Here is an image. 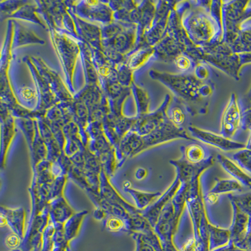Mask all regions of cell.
Returning <instances> with one entry per match:
<instances>
[{
	"mask_svg": "<svg viewBox=\"0 0 251 251\" xmlns=\"http://www.w3.org/2000/svg\"><path fill=\"white\" fill-rule=\"evenodd\" d=\"M149 75L182 100L190 116L208 113L210 100L216 91V86L212 82H201L193 73L172 74L154 69L150 71Z\"/></svg>",
	"mask_w": 251,
	"mask_h": 251,
	"instance_id": "1",
	"label": "cell"
},
{
	"mask_svg": "<svg viewBox=\"0 0 251 251\" xmlns=\"http://www.w3.org/2000/svg\"><path fill=\"white\" fill-rule=\"evenodd\" d=\"M210 1H190L181 16V24L188 38L197 47L223 40V24L212 15Z\"/></svg>",
	"mask_w": 251,
	"mask_h": 251,
	"instance_id": "2",
	"label": "cell"
},
{
	"mask_svg": "<svg viewBox=\"0 0 251 251\" xmlns=\"http://www.w3.org/2000/svg\"><path fill=\"white\" fill-rule=\"evenodd\" d=\"M190 5V1L176 2L170 13L163 37L154 47L156 60L173 62L175 57L182 53H187L195 60L197 47L189 39L181 24V16Z\"/></svg>",
	"mask_w": 251,
	"mask_h": 251,
	"instance_id": "3",
	"label": "cell"
},
{
	"mask_svg": "<svg viewBox=\"0 0 251 251\" xmlns=\"http://www.w3.org/2000/svg\"><path fill=\"white\" fill-rule=\"evenodd\" d=\"M197 61L207 63L234 79H239L241 66L239 55L235 53L229 45L223 40L207 46L198 47Z\"/></svg>",
	"mask_w": 251,
	"mask_h": 251,
	"instance_id": "4",
	"label": "cell"
},
{
	"mask_svg": "<svg viewBox=\"0 0 251 251\" xmlns=\"http://www.w3.org/2000/svg\"><path fill=\"white\" fill-rule=\"evenodd\" d=\"M51 42L61 62L63 70L66 75V84L69 91L75 95L73 77L77 56L80 54V49L77 40L55 28L49 27Z\"/></svg>",
	"mask_w": 251,
	"mask_h": 251,
	"instance_id": "5",
	"label": "cell"
},
{
	"mask_svg": "<svg viewBox=\"0 0 251 251\" xmlns=\"http://www.w3.org/2000/svg\"><path fill=\"white\" fill-rule=\"evenodd\" d=\"M249 3L250 1L239 0L223 1V40L229 46L241 32L243 22L251 18Z\"/></svg>",
	"mask_w": 251,
	"mask_h": 251,
	"instance_id": "6",
	"label": "cell"
},
{
	"mask_svg": "<svg viewBox=\"0 0 251 251\" xmlns=\"http://www.w3.org/2000/svg\"><path fill=\"white\" fill-rule=\"evenodd\" d=\"M37 13L44 17L48 27L66 30V34L76 40H81L75 31V25L68 12L65 1H35Z\"/></svg>",
	"mask_w": 251,
	"mask_h": 251,
	"instance_id": "7",
	"label": "cell"
},
{
	"mask_svg": "<svg viewBox=\"0 0 251 251\" xmlns=\"http://www.w3.org/2000/svg\"><path fill=\"white\" fill-rule=\"evenodd\" d=\"M77 17L101 23L102 25L113 21V10L105 1H68Z\"/></svg>",
	"mask_w": 251,
	"mask_h": 251,
	"instance_id": "8",
	"label": "cell"
},
{
	"mask_svg": "<svg viewBox=\"0 0 251 251\" xmlns=\"http://www.w3.org/2000/svg\"><path fill=\"white\" fill-rule=\"evenodd\" d=\"M176 1H156V13L151 27L145 33L141 47L156 46L160 41L167 28L168 21Z\"/></svg>",
	"mask_w": 251,
	"mask_h": 251,
	"instance_id": "9",
	"label": "cell"
},
{
	"mask_svg": "<svg viewBox=\"0 0 251 251\" xmlns=\"http://www.w3.org/2000/svg\"><path fill=\"white\" fill-rule=\"evenodd\" d=\"M29 58L39 72V75L50 87L58 101L66 102L73 100V94L67 90L61 78L55 71L47 66L41 58L34 56H30Z\"/></svg>",
	"mask_w": 251,
	"mask_h": 251,
	"instance_id": "10",
	"label": "cell"
},
{
	"mask_svg": "<svg viewBox=\"0 0 251 251\" xmlns=\"http://www.w3.org/2000/svg\"><path fill=\"white\" fill-rule=\"evenodd\" d=\"M143 139L145 150L178 139L194 140V138L188 134L187 130L176 127L169 119L153 132L143 136Z\"/></svg>",
	"mask_w": 251,
	"mask_h": 251,
	"instance_id": "11",
	"label": "cell"
},
{
	"mask_svg": "<svg viewBox=\"0 0 251 251\" xmlns=\"http://www.w3.org/2000/svg\"><path fill=\"white\" fill-rule=\"evenodd\" d=\"M172 98L170 94H166L163 102L155 111L152 113L150 112L145 115L136 116L137 120L131 129L132 131H135L139 135L145 136L160 126L168 119L167 111Z\"/></svg>",
	"mask_w": 251,
	"mask_h": 251,
	"instance_id": "12",
	"label": "cell"
},
{
	"mask_svg": "<svg viewBox=\"0 0 251 251\" xmlns=\"http://www.w3.org/2000/svg\"><path fill=\"white\" fill-rule=\"evenodd\" d=\"M24 61L27 64L37 87V104L33 110L46 115L47 110L57 104L59 102L51 91L50 87L39 75V72L31 62L28 56L24 58Z\"/></svg>",
	"mask_w": 251,
	"mask_h": 251,
	"instance_id": "13",
	"label": "cell"
},
{
	"mask_svg": "<svg viewBox=\"0 0 251 251\" xmlns=\"http://www.w3.org/2000/svg\"><path fill=\"white\" fill-rule=\"evenodd\" d=\"M242 111L237 96L233 93L223 112L221 126V135L230 139L241 129Z\"/></svg>",
	"mask_w": 251,
	"mask_h": 251,
	"instance_id": "14",
	"label": "cell"
},
{
	"mask_svg": "<svg viewBox=\"0 0 251 251\" xmlns=\"http://www.w3.org/2000/svg\"><path fill=\"white\" fill-rule=\"evenodd\" d=\"M188 131L193 138L201 141L205 144L209 145L217 148L222 151H232L245 149L246 145L244 143L232 141L230 139L224 137L212 132L206 131L199 128L195 126L190 125L188 126Z\"/></svg>",
	"mask_w": 251,
	"mask_h": 251,
	"instance_id": "15",
	"label": "cell"
},
{
	"mask_svg": "<svg viewBox=\"0 0 251 251\" xmlns=\"http://www.w3.org/2000/svg\"><path fill=\"white\" fill-rule=\"evenodd\" d=\"M67 12L69 13L75 25V31L78 38L98 50L101 51V29L100 26L88 23L80 19L74 13L68 1H65Z\"/></svg>",
	"mask_w": 251,
	"mask_h": 251,
	"instance_id": "16",
	"label": "cell"
},
{
	"mask_svg": "<svg viewBox=\"0 0 251 251\" xmlns=\"http://www.w3.org/2000/svg\"><path fill=\"white\" fill-rule=\"evenodd\" d=\"M214 163L215 157L213 155H210L204 162L197 165L188 162L182 157L178 160L170 161V164L176 168V176L180 179L181 183H190L200 178L201 174L211 167Z\"/></svg>",
	"mask_w": 251,
	"mask_h": 251,
	"instance_id": "17",
	"label": "cell"
},
{
	"mask_svg": "<svg viewBox=\"0 0 251 251\" xmlns=\"http://www.w3.org/2000/svg\"><path fill=\"white\" fill-rule=\"evenodd\" d=\"M179 222L177 221L174 214V207L170 201L159 217L154 230L158 238L163 242L165 247H172V236L177 229Z\"/></svg>",
	"mask_w": 251,
	"mask_h": 251,
	"instance_id": "18",
	"label": "cell"
},
{
	"mask_svg": "<svg viewBox=\"0 0 251 251\" xmlns=\"http://www.w3.org/2000/svg\"><path fill=\"white\" fill-rule=\"evenodd\" d=\"M136 33L137 25L132 24L111 39L102 40L101 46L126 56L136 48Z\"/></svg>",
	"mask_w": 251,
	"mask_h": 251,
	"instance_id": "19",
	"label": "cell"
},
{
	"mask_svg": "<svg viewBox=\"0 0 251 251\" xmlns=\"http://www.w3.org/2000/svg\"><path fill=\"white\" fill-rule=\"evenodd\" d=\"M180 185L181 181L180 179L176 176L172 184L166 190L164 194L161 195L156 202L151 204L149 207L143 210V216L149 221L153 228L154 226H156L157 221H158L163 208L165 207V206L170 201H172L173 198L176 196Z\"/></svg>",
	"mask_w": 251,
	"mask_h": 251,
	"instance_id": "20",
	"label": "cell"
},
{
	"mask_svg": "<svg viewBox=\"0 0 251 251\" xmlns=\"http://www.w3.org/2000/svg\"><path fill=\"white\" fill-rule=\"evenodd\" d=\"M100 84L109 104L115 108H123V103L131 95V87H124L117 81H111L102 78H100Z\"/></svg>",
	"mask_w": 251,
	"mask_h": 251,
	"instance_id": "21",
	"label": "cell"
},
{
	"mask_svg": "<svg viewBox=\"0 0 251 251\" xmlns=\"http://www.w3.org/2000/svg\"><path fill=\"white\" fill-rule=\"evenodd\" d=\"M140 10V19L137 25V33H136V50L142 44L143 36L145 33L151 27L154 21L156 13V1H140L139 4ZM133 50V51H134Z\"/></svg>",
	"mask_w": 251,
	"mask_h": 251,
	"instance_id": "22",
	"label": "cell"
},
{
	"mask_svg": "<svg viewBox=\"0 0 251 251\" xmlns=\"http://www.w3.org/2000/svg\"><path fill=\"white\" fill-rule=\"evenodd\" d=\"M87 46L90 49L91 60L99 77L111 81H117V66L107 59L101 51L94 48L90 45L87 44Z\"/></svg>",
	"mask_w": 251,
	"mask_h": 251,
	"instance_id": "23",
	"label": "cell"
},
{
	"mask_svg": "<svg viewBox=\"0 0 251 251\" xmlns=\"http://www.w3.org/2000/svg\"><path fill=\"white\" fill-rule=\"evenodd\" d=\"M233 208V221L229 228L230 241L239 244L247 236L250 217L242 211L236 204L230 201Z\"/></svg>",
	"mask_w": 251,
	"mask_h": 251,
	"instance_id": "24",
	"label": "cell"
},
{
	"mask_svg": "<svg viewBox=\"0 0 251 251\" xmlns=\"http://www.w3.org/2000/svg\"><path fill=\"white\" fill-rule=\"evenodd\" d=\"M2 165L15 134V121L7 105L1 102Z\"/></svg>",
	"mask_w": 251,
	"mask_h": 251,
	"instance_id": "25",
	"label": "cell"
},
{
	"mask_svg": "<svg viewBox=\"0 0 251 251\" xmlns=\"http://www.w3.org/2000/svg\"><path fill=\"white\" fill-rule=\"evenodd\" d=\"M106 96L99 84L85 85L84 88L75 94L73 97L86 104L89 114L101 105Z\"/></svg>",
	"mask_w": 251,
	"mask_h": 251,
	"instance_id": "26",
	"label": "cell"
},
{
	"mask_svg": "<svg viewBox=\"0 0 251 251\" xmlns=\"http://www.w3.org/2000/svg\"><path fill=\"white\" fill-rule=\"evenodd\" d=\"M13 20H9L8 22L7 31L5 40H4L3 47H2L1 52V87H8L10 86V82L8 80V69L10 66V62L12 55L11 50H12V41L13 36Z\"/></svg>",
	"mask_w": 251,
	"mask_h": 251,
	"instance_id": "27",
	"label": "cell"
},
{
	"mask_svg": "<svg viewBox=\"0 0 251 251\" xmlns=\"http://www.w3.org/2000/svg\"><path fill=\"white\" fill-rule=\"evenodd\" d=\"M13 22L14 28H13L12 50L18 47L26 46V45L46 44L44 40L40 39L30 29L25 27L14 20H13Z\"/></svg>",
	"mask_w": 251,
	"mask_h": 251,
	"instance_id": "28",
	"label": "cell"
},
{
	"mask_svg": "<svg viewBox=\"0 0 251 251\" xmlns=\"http://www.w3.org/2000/svg\"><path fill=\"white\" fill-rule=\"evenodd\" d=\"M152 59H155L154 47L143 46L126 55V64L134 72L146 66Z\"/></svg>",
	"mask_w": 251,
	"mask_h": 251,
	"instance_id": "29",
	"label": "cell"
},
{
	"mask_svg": "<svg viewBox=\"0 0 251 251\" xmlns=\"http://www.w3.org/2000/svg\"><path fill=\"white\" fill-rule=\"evenodd\" d=\"M188 115L190 114L185 103L176 96H173L167 111V118L170 122L176 127L185 128Z\"/></svg>",
	"mask_w": 251,
	"mask_h": 251,
	"instance_id": "30",
	"label": "cell"
},
{
	"mask_svg": "<svg viewBox=\"0 0 251 251\" xmlns=\"http://www.w3.org/2000/svg\"><path fill=\"white\" fill-rule=\"evenodd\" d=\"M217 160L227 174L232 176L235 180L239 181L244 187L251 190V176L230 158L223 154H219L217 156Z\"/></svg>",
	"mask_w": 251,
	"mask_h": 251,
	"instance_id": "31",
	"label": "cell"
},
{
	"mask_svg": "<svg viewBox=\"0 0 251 251\" xmlns=\"http://www.w3.org/2000/svg\"><path fill=\"white\" fill-rule=\"evenodd\" d=\"M80 49V57L84 67L86 85L100 84V77L91 60V51L87 44L81 40H77Z\"/></svg>",
	"mask_w": 251,
	"mask_h": 251,
	"instance_id": "32",
	"label": "cell"
},
{
	"mask_svg": "<svg viewBox=\"0 0 251 251\" xmlns=\"http://www.w3.org/2000/svg\"><path fill=\"white\" fill-rule=\"evenodd\" d=\"M182 158L192 164H200L210 157L208 150L198 143H192L180 148Z\"/></svg>",
	"mask_w": 251,
	"mask_h": 251,
	"instance_id": "33",
	"label": "cell"
},
{
	"mask_svg": "<svg viewBox=\"0 0 251 251\" xmlns=\"http://www.w3.org/2000/svg\"><path fill=\"white\" fill-rule=\"evenodd\" d=\"M73 213L63 197H59L57 201L51 203L50 216L57 223H66L67 219L73 217Z\"/></svg>",
	"mask_w": 251,
	"mask_h": 251,
	"instance_id": "34",
	"label": "cell"
},
{
	"mask_svg": "<svg viewBox=\"0 0 251 251\" xmlns=\"http://www.w3.org/2000/svg\"><path fill=\"white\" fill-rule=\"evenodd\" d=\"M131 94L135 100L137 114L141 116L150 113V98L148 92L134 82L132 83L131 87Z\"/></svg>",
	"mask_w": 251,
	"mask_h": 251,
	"instance_id": "35",
	"label": "cell"
},
{
	"mask_svg": "<svg viewBox=\"0 0 251 251\" xmlns=\"http://www.w3.org/2000/svg\"><path fill=\"white\" fill-rule=\"evenodd\" d=\"M37 6L35 1H30L25 5L22 6L14 14L8 17V19H21L33 22V23L39 24L44 28H46V26L43 22L40 20L37 15Z\"/></svg>",
	"mask_w": 251,
	"mask_h": 251,
	"instance_id": "36",
	"label": "cell"
},
{
	"mask_svg": "<svg viewBox=\"0 0 251 251\" xmlns=\"http://www.w3.org/2000/svg\"><path fill=\"white\" fill-rule=\"evenodd\" d=\"M126 191L133 197L138 210H145L149 207L156 198L161 196V192H145L139 191L129 187H126Z\"/></svg>",
	"mask_w": 251,
	"mask_h": 251,
	"instance_id": "37",
	"label": "cell"
},
{
	"mask_svg": "<svg viewBox=\"0 0 251 251\" xmlns=\"http://www.w3.org/2000/svg\"><path fill=\"white\" fill-rule=\"evenodd\" d=\"M243 190V185L235 179H219L208 194L219 196V195L226 193L241 192Z\"/></svg>",
	"mask_w": 251,
	"mask_h": 251,
	"instance_id": "38",
	"label": "cell"
},
{
	"mask_svg": "<svg viewBox=\"0 0 251 251\" xmlns=\"http://www.w3.org/2000/svg\"><path fill=\"white\" fill-rule=\"evenodd\" d=\"M4 210V219L6 224H9L12 226L13 229L17 232L24 233L25 212L23 208H18L16 210H10L7 208H1Z\"/></svg>",
	"mask_w": 251,
	"mask_h": 251,
	"instance_id": "39",
	"label": "cell"
},
{
	"mask_svg": "<svg viewBox=\"0 0 251 251\" xmlns=\"http://www.w3.org/2000/svg\"><path fill=\"white\" fill-rule=\"evenodd\" d=\"M208 234L212 247L223 245L230 241L229 228H223L208 224Z\"/></svg>",
	"mask_w": 251,
	"mask_h": 251,
	"instance_id": "40",
	"label": "cell"
},
{
	"mask_svg": "<svg viewBox=\"0 0 251 251\" xmlns=\"http://www.w3.org/2000/svg\"><path fill=\"white\" fill-rule=\"evenodd\" d=\"M188 185L185 183H181V185L176 196L173 198L172 202L174 207L175 217L179 222L182 214L183 208L186 205Z\"/></svg>",
	"mask_w": 251,
	"mask_h": 251,
	"instance_id": "41",
	"label": "cell"
},
{
	"mask_svg": "<svg viewBox=\"0 0 251 251\" xmlns=\"http://www.w3.org/2000/svg\"><path fill=\"white\" fill-rule=\"evenodd\" d=\"M230 160L235 161L241 169L251 174V150L245 149L237 150L230 155Z\"/></svg>",
	"mask_w": 251,
	"mask_h": 251,
	"instance_id": "42",
	"label": "cell"
},
{
	"mask_svg": "<svg viewBox=\"0 0 251 251\" xmlns=\"http://www.w3.org/2000/svg\"><path fill=\"white\" fill-rule=\"evenodd\" d=\"M132 24L125 23V22L113 20L111 23L105 25H100L101 29V40L111 39L122 32L126 28L128 27Z\"/></svg>",
	"mask_w": 251,
	"mask_h": 251,
	"instance_id": "43",
	"label": "cell"
},
{
	"mask_svg": "<svg viewBox=\"0 0 251 251\" xmlns=\"http://www.w3.org/2000/svg\"><path fill=\"white\" fill-rule=\"evenodd\" d=\"M172 62L174 63L176 69L183 74L191 73L192 71L193 73V71L197 64L196 60L185 53L177 55L174 58Z\"/></svg>",
	"mask_w": 251,
	"mask_h": 251,
	"instance_id": "44",
	"label": "cell"
},
{
	"mask_svg": "<svg viewBox=\"0 0 251 251\" xmlns=\"http://www.w3.org/2000/svg\"><path fill=\"white\" fill-rule=\"evenodd\" d=\"M15 121L16 124L23 131L31 148L35 135V120L30 118H17Z\"/></svg>",
	"mask_w": 251,
	"mask_h": 251,
	"instance_id": "45",
	"label": "cell"
},
{
	"mask_svg": "<svg viewBox=\"0 0 251 251\" xmlns=\"http://www.w3.org/2000/svg\"><path fill=\"white\" fill-rule=\"evenodd\" d=\"M228 197L230 201L236 204L242 211L251 217V192L242 194H229Z\"/></svg>",
	"mask_w": 251,
	"mask_h": 251,
	"instance_id": "46",
	"label": "cell"
},
{
	"mask_svg": "<svg viewBox=\"0 0 251 251\" xmlns=\"http://www.w3.org/2000/svg\"><path fill=\"white\" fill-rule=\"evenodd\" d=\"M30 1H0L1 20L7 19Z\"/></svg>",
	"mask_w": 251,
	"mask_h": 251,
	"instance_id": "47",
	"label": "cell"
},
{
	"mask_svg": "<svg viewBox=\"0 0 251 251\" xmlns=\"http://www.w3.org/2000/svg\"><path fill=\"white\" fill-rule=\"evenodd\" d=\"M193 75L201 82L210 81L213 71L210 65L203 61L197 62L193 71Z\"/></svg>",
	"mask_w": 251,
	"mask_h": 251,
	"instance_id": "48",
	"label": "cell"
},
{
	"mask_svg": "<svg viewBox=\"0 0 251 251\" xmlns=\"http://www.w3.org/2000/svg\"><path fill=\"white\" fill-rule=\"evenodd\" d=\"M117 81L123 86L130 87L133 80V71L126 63L117 66Z\"/></svg>",
	"mask_w": 251,
	"mask_h": 251,
	"instance_id": "49",
	"label": "cell"
},
{
	"mask_svg": "<svg viewBox=\"0 0 251 251\" xmlns=\"http://www.w3.org/2000/svg\"><path fill=\"white\" fill-rule=\"evenodd\" d=\"M15 91L17 96L20 99L19 100H21L22 106L25 107L26 106H33L35 104L37 94L33 89L27 87H23L16 89Z\"/></svg>",
	"mask_w": 251,
	"mask_h": 251,
	"instance_id": "50",
	"label": "cell"
},
{
	"mask_svg": "<svg viewBox=\"0 0 251 251\" xmlns=\"http://www.w3.org/2000/svg\"><path fill=\"white\" fill-rule=\"evenodd\" d=\"M105 224H106V227L110 231L118 232L121 230H126L125 221L118 217L112 216L107 217Z\"/></svg>",
	"mask_w": 251,
	"mask_h": 251,
	"instance_id": "51",
	"label": "cell"
},
{
	"mask_svg": "<svg viewBox=\"0 0 251 251\" xmlns=\"http://www.w3.org/2000/svg\"><path fill=\"white\" fill-rule=\"evenodd\" d=\"M6 245L9 248H15L17 247L20 244V238L17 234H12L9 235L5 240Z\"/></svg>",
	"mask_w": 251,
	"mask_h": 251,
	"instance_id": "52",
	"label": "cell"
},
{
	"mask_svg": "<svg viewBox=\"0 0 251 251\" xmlns=\"http://www.w3.org/2000/svg\"><path fill=\"white\" fill-rule=\"evenodd\" d=\"M197 244L196 240L194 237L192 239L188 240L187 243H186L182 248L181 251H197Z\"/></svg>",
	"mask_w": 251,
	"mask_h": 251,
	"instance_id": "53",
	"label": "cell"
},
{
	"mask_svg": "<svg viewBox=\"0 0 251 251\" xmlns=\"http://www.w3.org/2000/svg\"><path fill=\"white\" fill-rule=\"evenodd\" d=\"M146 172H146L145 169H139L136 174V178L139 179V180H141V179L144 178V177L146 176V174H147V173Z\"/></svg>",
	"mask_w": 251,
	"mask_h": 251,
	"instance_id": "54",
	"label": "cell"
}]
</instances>
